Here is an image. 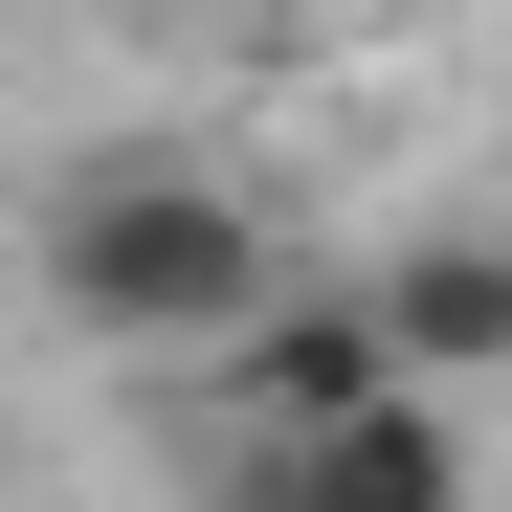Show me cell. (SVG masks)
<instances>
[{
    "mask_svg": "<svg viewBox=\"0 0 512 512\" xmlns=\"http://www.w3.org/2000/svg\"><path fill=\"white\" fill-rule=\"evenodd\" d=\"M290 223L201 179V156H67V179L23 201V290L90 334V357H223L245 312H268Z\"/></svg>",
    "mask_w": 512,
    "mask_h": 512,
    "instance_id": "1",
    "label": "cell"
},
{
    "mask_svg": "<svg viewBox=\"0 0 512 512\" xmlns=\"http://www.w3.org/2000/svg\"><path fill=\"white\" fill-rule=\"evenodd\" d=\"M179 379H201V423H223V446H312V423L401 401V357H379L357 268H268V312H245L223 357H179Z\"/></svg>",
    "mask_w": 512,
    "mask_h": 512,
    "instance_id": "2",
    "label": "cell"
},
{
    "mask_svg": "<svg viewBox=\"0 0 512 512\" xmlns=\"http://www.w3.org/2000/svg\"><path fill=\"white\" fill-rule=\"evenodd\" d=\"M357 312H379L401 401H468V379H512V223H490V201H468V223H401L379 268H357Z\"/></svg>",
    "mask_w": 512,
    "mask_h": 512,
    "instance_id": "3",
    "label": "cell"
},
{
    "mask_svg": "<svg viewBox=\"0 0 512 512\" xmlns=\"http://www.w3.org/2000/svg\"><path fill=\"white\" fill-rule=\"evenodd\" d=\"M201 512H468V423L446 401H357L312 446H223Z\"/></svg>",
    "mask_w": 512,
    "mask_h": 512,
    "instance_id": "4",
    "label": "cell"
},
{
    "mask_svg": "<svg viewBox=\"0 0 512 512\" xmlns=\"http://www.w3.org/2000/svg\"><path fill=\"white\" fill-rule=\"evenodd\" d=\"M134 23H201V45H312V0H134Z\"/></svg>",
    "mask_w": 512,
    "mask_h": 512,
    "instance_id": "5",
    "label": "cell"
}]
</instances>
